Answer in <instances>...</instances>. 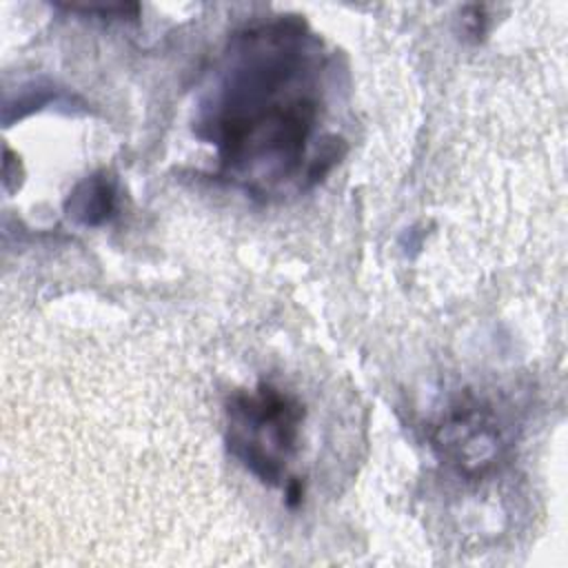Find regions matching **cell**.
Wrapping results in <instances>:
<instances>
[{
	"label": "cell",
	"instance_id": "cell-3",
	"mask_svg": "<svg viewBox=\"0 0 568 568\" xmlns=\"http://www.w3.org/2000/svg\"><path fill=\"white\" fill-rule=\"evenodd\" d=\"M433 446L466 477H479L501 455V428L488 408L459 406L435 428Z\"/></svg>",
	"mask_w": 568,
	"mask_h": 568
},
{
	"label": "cell",
	"instance_id": "cell-4",
	"mask_svg": "<svg viewBox=\"0 0 568 568\" xmlns=\"http://www.w3.org/2000/svg\"><path fill=\"white\" fill-rule=\"evenodd\" d=\"M118 191L115 180L100 171L91 178H84L69 195L64 211L69 220L82 224V226H100L109 222L115 213Z\"/></svg>",
	"mask_w": 568,
	"mask_h": 568
},
{
	"label": "cell",
	"instance_id": "cell-2",
	"mask_svg": "<svg viewBox=\"0 0 568 568\" xmlns=\"http://www.w3.org/2000/svg\"><path fill=\"white\" fill-rule=\"evenodd\" d=\"M304 406L273 384L237 390L226 404V446L260 481L284 486L286 466L297 450Z\"/></svg>",
	"mask_w": 568,
	"mask_h": 568
},
{
	"label": "cell",
	"instance_id": "cell-1",
	"mask_svg": "<svg viewBox=\"0 0 568 568\" xmlns=\"http://www.w3.org/2000/svg\"><path fill=\"white\" fill-rule=\"evenodd\" d=\"M322 75V44L295 16L235 33L195 124L215 144L220 173L255 195L320 182L333 166L311 153Z\"/></svg>",
	"mask_w": 568,
	"mask_h": 568
}]
</instances>
